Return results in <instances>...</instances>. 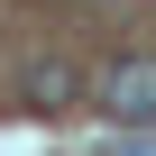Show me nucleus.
<instances>
[{
    "mask_svg": "<svg viewBox=\"0 0 156 156\" xmlns=\"http://www.w3.org/2000/svg\"><path fill=\"white\" fill-rule=\"evenodd\" d=\"M101 101H110V119H156V64L147 55H129V64H110V83H101Z\"/></svg>",
    "mask_w": 156,
    "mask_h": 156,
    "instance_id": "f257e3e1",
    "label": "nucleus"
},
{
    "mask_svg": "<svg viewBox=\"0 0 156 156\" xmlns=\"http://www.w3.org/2000/svg\"><path fill=\"white\" fill-rule=\"evenodd\" d=\"M28 101H37V110H73V101H83V73H73L64 55L28 64Z\"/></svg>",
    "mask_w": 156,
    "mask_h": 156,
    "instance_id": "f03ea898",
    "label": "nucleus"
}]
</instances>
